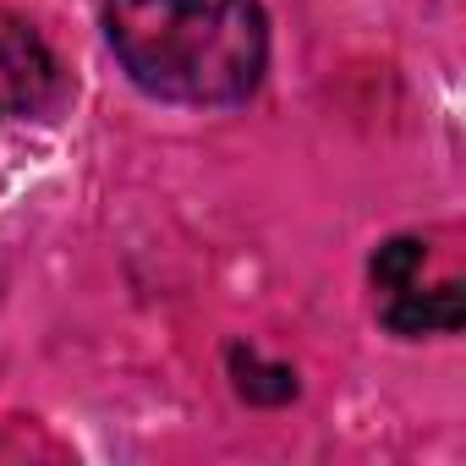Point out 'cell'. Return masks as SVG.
Masks as SVG:
<instances>
[{"mask_svg": "<svg viewBox=\"0 0 466 466\" xmlns=\"http://www.w3.org/2000/svg\"><path fill=\"white\" fill-rule=\"evenodd\" d=\"M99 28L132 88L165 105L230 110L269 77L264 0H105Z\"/></svg>", "mask_w": 466, "mask_h": 466, "instance_id": "obj_1", "label": "cell"}, {"mask_svg": "<svg viewBox=\"0 0 466 466\" xmlns=\"http://www.w3.org/2000/svg\"><path fill=\"white\" fill-rule=\"evenodd\" d=\"M72 105V72L56 45L23 17L0 6V116L6 121H56Z\"/></svg>", "mask_w": 466, "mask_h": 466, "instance_id": "obj_3", "label": "cell"}, {"mask_svg": "<svg viewBox=\"0 0 466 466\" xmlns=\"http://www.w3.org/2000/svg\"><path fill=\"white\" fill-rule=\"evenodd\" d=\"M368 286H373V319L400 340L455 335L466 319L455 258L428 230H400V237L379 242V253L368 258Z\"/></svg>", "mask_w": 466, "mask_h": 466, "instance_id": "obj_2", "label": "cell"}]
</instances>
